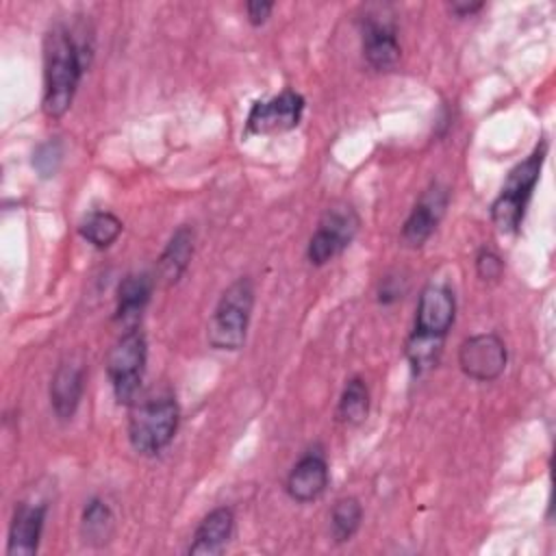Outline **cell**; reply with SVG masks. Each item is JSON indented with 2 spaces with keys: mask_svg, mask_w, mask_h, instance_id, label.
I'll return each instance as SVG.
<instances>
[{
  "mask_svg": "<svg viewBox=\"0 0 556 556\" xmlns=\"http://www.w3.org/2000/svg\"><path fill=\"white\" fill-rule=\"evenodd\" d=\"M85 43H80L72 28L54 24L43 37V100L46 117L59 119L72 106L80 76L87 67Z\"/></svg>",
  "mask_w": 556,
  "mask_h": 556,
  "instance_id": "obj_1",
  "label": "cell"
},
{
  "mask_svg": "<svg viewBox=\"0 0 556 556\" xmlns=\"http://www.w3.org/2000/svg\"><path fill=\"white\" fill-rule=\"evenodd\" d=\"M456 315V298L447 285H428L424 287L417 313L415 328L406 343V356L415 374H424L430 369L443 348V339L454 324Z\"/></svg>",
  "mask_w": 556,
  "mask_h": 556,
  "instance_id": "obj_2",
  "label": "cell"
},
{
  "mask_svg": "<svg viewBox=\"0 0 556 556\" xmlns=\"http://www.w3.org/2000/svg\"><path fill=\"white\" fill-rule=\"evenodd\" d=\"M254 308V285L248 276L230 282L219 295L211 321H208V343L215 350L235 352L243 348L250 317Z\"/></svg>",
  "mask_w": 556,
  "mask_h": 556,
  "instance_id": "obj_3",
  "label": "cell"
},
{
  "mask_svg": "<svg viewBox=\"0 0 556 556\" xmlns=\"http://www.w3.org/2000/svg\"><path fill=\"white\" fill-rule=\"evenodd\" d=\"M545 152H547V143L541 141L526 161H521L508 172V178L500 195L491 204V219L500 232L510 235L519 230L530 195L539 182Z\"/></svg>",
  "mask_w": 556,
  "mask_h": 556,
  "instance_id": "obj_4",
  "label": "cell"
},
{
  "mask_svg": "<svg viewBox=\"0 0 556 556\" xmlns=\"http://www.w3.org/2000/svg\"><path fill=\"white\" fill-rule=\"evenodd\" d=\"M180 421V408L172 395H161L135 404L128 419V441L141 456H156L163 452Z\"/></svg>",
  "mask_w": 556,
  "mask_h": 556,
  "instance_id": "obj_5",
  "label": "cell"
},
{
  "mask_svg": "<svg viewBox=\"0 0 556 556\" xmlns=\"http://www.w3.org/2000/svg\"><path fill=\"white\" fill-rule=\"evenodd\" d=\"M148 343L139 328L126 330L106 356V376L119 404H135L146 374Z\"/></svg>",
  "mask_w": 556,
  "mask_h": 556,
  "instance_id": "obj_6",
  "label": "cell"
},
{
  "mask_svg": "<svg viewBox=\"0 0 556 556\" xmlns=\"http://www.w3.org/2000/svg\"><path fill=\"white\" fill-rule=\"evenodd\" d=\"M358 226H361V219L350 204L328 206L317 224V230L308 241V248H306L308 263L319 267L332 261L337 254H341L350 245V241L358 232Z\"/></svg>",
  "mask_w": 556,
  "mask_h": 556,
  "instance_id": "obj_7",
  "label": "cell"
},
{
  "mask_svg": "<svg viewBox=\"0 0 556 556\" xmlns=\"http://www.w3.org/2000/svg\"><path fill=\"white\" fill-rule=\"evenodd\" d=\"M506 343L495 332H480L467 337L458 345V367L476 382H491L506 369Z\"/></svg>",
  "mask_w": 556,
  "mask_h": 556,
  "instance_id": "obj_8",
  "label": "cell"
},
{
  "mask_svg": "<svg viewBox=\"0 0 556 556\" xmlns=\"http://www.w3.org/2000/svg\"><path fill=\"white\" fill-rule=\"evenodd\" d=\"M304 113V98L298 91L285 89L282 93L258 100L252 104L248 119H245V132L248 135H274L291 130L300 124Z\"/></svg>",
  "mask_w": 556,
  "mask_h": 556,
  "instance_id": "obj_9",
  "label": "cell"
},
{
  "mask_svg": "<svg viewBox=\"0 0 556 556\" xmlns=\"http://www.w3.org/2000/svg\"><path fill=\"white\" fill-rule=\"evenodd\" d=\"M361 37L363 56L376 72H389L397 65L402 48L391 17H387L384 13H365L361 22Z\"/></svg>",
  "mask_w": 556,
  "mask_h": 556,
  "instance_id": "obj_10",
  "label": "cell"
},
{
  "mask_svg": "<svg viewBox=\"0 0 556 556\" xmlns=\"http://www.w3.org/2000/svg\"><path fill=\"white\" fill-rule=\"evenodd\" d=\"M445 206H447V189L434 182L428 191H424V195L406 217L402 226V241L408 248H421L430 239V235L437 230V224L441 222Z\"/></svg>",
  "mask_w": 556,
  "mask_h": 556,
  "instance_id": "obj_11",
  "label": "cell"
},
{
  "mask_svg": "<svg viewBox=\"0 0 556 556\" xmlns=\"http://www.w3.org/2000/svg\"><path fill=\"white\" fill-rule=\"evenodd\" d=\"M328 463L319 450L306 452L289 471L285 489L293 502L306 504L324 495L328 486Z\"/></svg>",
  "mask_w": 556,
  "mask_h": 556,
  "instance_id": "obj_12",
  "label": "cell"
},
{
  "mask_svg": "<svg viewBox=\"0 0 556 556\" xmlns=\"http://www.w3.org/2000/svg\"><path fill=\"white\" fill-rule=\"evenodd\" d=\"M85 391V367L63 361L50 380V406L59 419H72Z\"/></svg>",
  "mask_w": 556,
  "mask_h": 556,
  "instance_id": "obj_13",
  "label": "cell"
},
{
  "mask_svg": "<svg viewBox=\"0 0 556 556\" xmlns=\"http://www.w3.org/2000/svg\"><path fill=\"white\" fill-rule=\"evenodd\" d=\"M46 506L43 504H20L9 526L7 554L9 556H33L39 547L43 532Z\"/></svg>",
  "mask_w": 556,
  "mask_h": 556,
  "instance_id": "obj_14",
  "label": "cell"
},
{
  "mask_svg": "<svg viewBox=\"0 0 556 556\" xmlns=\"http://www.w3.org/2000/svg\"><path fill=\"white\" fill-rule=\"evenodd\" d=\"M235 532V513L228 506H217L198 523L189 545L191 556L219 554Z\"/></svg>",
  "mask_w": 556,
  "mask_h": 556,
  "instance_id": "obj_15",
  "label": "cell"
},
{
  "mask_svg": "<svg viewBox=\"0 0 556 556\" xmlns=\"http://www.w3.org/2000/svg\"><path fill=\"white\" fill-rule=\"evenodd\" d=\"M193 254V228L180 226L163 248L156 261V276L163 285H174L187 271V265Z\"/></svg>",
  "mask_w": 556,
  "mask_h": 556,
  "instance_id": "obj_16",
  "label": "cell"
},
{
  "mask_svg": "<svg viewBox=\"0 0 556 556\" xmlns=\"http://www.w3.org/2000/svg\"><path fill=\"white\" fill-rule=\"evenodd\" d=\"M152 295V278L148 274H128L117 287V308L115 319L126 326V330L137 328V321Z\"/></svg>",
  "mask_w": 556,
  "mask_h": 556,
  "instance_id": "obj_17",
  "label": "cell"
},
{
  "mask_svg": "<svg viewBox=\"0 0 556 556\" xmlns=\"http://www.w3.org/2000/svg\"><path fill=\"white\" fill-rule=\"evenodd\" d=\"M115 532V517L106 502L93 497L80 515V536L91 547H104Z\"/></svg>",
  "mask_w": 556,
  "mask_h": 556,
  "instance_id": "obj_18",
  "label": "cell"
},
{
  "mask_svg": "<svg viewBox=\"0 0 556 556\" xmlns=\"http://www.w3.org/2000/svg\"><path fill=\"white\" fill-rule=\"evenodd\" d=\"M367 413H369L367 382L361 376H352L341 391V397L337 404V421L356 426V424L365 421Z\"/></svg>",
  "mask_w": 556,
  "mask_h": 556,
  "instance_id": "obj_19",
  "label": "cell"
},
{
  "mask_svg": "<svg viewBox=\"0 0 556 556\" xmlns=\"http://www.w3.org/2000/svg\"><path fill=\"white\" fill-rule=\"evenodd\" d=\"M122 230H124L122 219L109 211H91L78 226L80 237L100 250L115 243V239L122 235Z\"/></svg>",
  "mask_w": 556,
  "mask_h": 556,
  "instance_id": "obj_20",
  "label": "cell"
},
{
  "mask_svg": "<svg viewBox=\"0 0 556 556\" xmlns=\"http://www.w3.org/2000/svg\"><path fill=\"white\" fill-rule=\"evenodd\" d=\"M363 519V506L356 497H339L330 510V532L334 543L350 541Z\"/></svg>",
  "mask_w": 556,
  "mask_h": 556,
  "instance_id": "obj_21",
  "label": "cell"
},
{
  "mask_svg": "<svg viewBox=\"0 0 556 556\" xmlns=\"http://www.w3.org/2000/svg\"><path fill=\"white\" fill-rule=\"evenodd\" d=\"M63 159V146L59 139H48L41 146H37L33 154V167L39 172V176L48 178L54 176Z\"/></svg>",
  "mask_w": 556,
  "mask_h": 556,
  "instance_id": "obj_22",
  "label": "cell"
},
{
  "mask_svg": "<svg viewBox=\"0 0 556 556\" xmlns=\"http://www.w3.org/2000/svg\"><path fill=\"white\" fill-rule=\"evenodd\" d=\"M476 274H478L482 280H489V282L502 278V274H504V261H502V256H500L497 252L489 250V248H482V250L478 252V256H476Z\"/></svg>",
  "mask_w": 556,
  "mask_h": 556,
  "instance_id": "obj_23",
  "label": "cell"
},
{
  "mask_svg": "<svg viewBox=\"0 0 556 556\" xmlns=\"http://www.w3.org/2000/svg\"><path fill=\"white\" fill-rule=\"evenodd\" d=\"M271 11H274V2H261V0H250V2L245 4L248 22H250L252 26H261V24H265Z\"/></svg>",
  "mask_w": 556,
  "mask_h": 556,
  "instance_id": "obj_24",
  "label": "cell"
},
{
  "mask_svg": "<svg viewBox=\"0 0 556 556\" xmlns=\"http://www.w3.org/2000/svg\"><path fill=\"white\" fill-rule=\"evenodd\" d=\"M482 7H484L482 2H452L450 11L458 17H467V15H473L476 11H480Z\"/></svg>",
  "mask_w": 556,
  "mask_h": 556,
  "instance_id": "obj_25",
  "label": "cell"
}]
</instances>
